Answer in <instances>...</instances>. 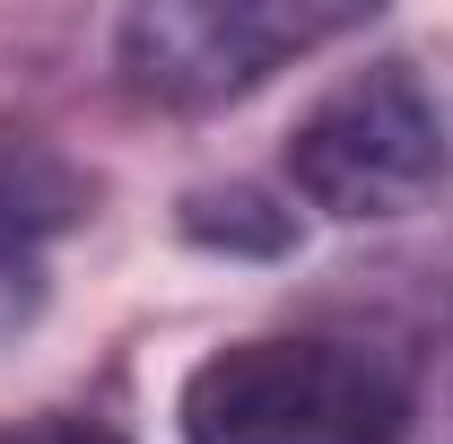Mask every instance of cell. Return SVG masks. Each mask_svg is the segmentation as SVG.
I'll return each instance as SVG.
<instances>
[{"instance_id":"1","label":"cell","mask_w":453,"mask_h":444,"mask_svg":"<svg viewBox=\"0 0 453 444\" xmlns=\"http://www.w3.org/2000/svg\"><path fill=\"white\" fill-rule=\"evenodd\" d=\"M174 427L183 444H410L418 384L393 348L280 332L210 348L183 375Z\"/></svg>"},{"instance_id":"2","label":"cell","mask_w":453,"mask_h":444,"mask_svg":"<svg viewBox=\"0 0 453 444\" xmlns=\"http://www.w3.org/2000/svg\"><path fill=\"white\" fill-rule=\"evenodd\" d=\"M288 183L323 218H410L453 183V122L410 61H366L288 131Z\"/></svg>"},{"instance_id":"3","label":"cell","mask_w":453,"mask_h":444,"mask_svg":"<svg viewBox=\"0 0 453 444\" xmlns=\"http://www.w3.org/2000/svg\"><path fill=\"white\" fill-rule=\"evenodd\" d=\"M375 27V9H314V0H149L113 27L122 79L174 113H219L280 79L288 61Z\"/></svg>"},{"instance_id":"4","label":"cell","mask_w":453,"mask_h":444,"mask_svg":"<svg viewBox=\"0 0 453 444\" xmlns=\"http://www.w3.org/2000/svg\"><path fill=\"white\" fill-rule=\"evenodd\" d=\"M88 210V174L61 166L44 140H0V340L44 305V244Z\"/></svg>"},{"instance_id":"5","label":"cell","mask_w":453,"mask_h":444,"mask_svg":"<svg viewBox=\"0 0 453 444\" xmlns=\"http://www.w3.org/2000/svg\"><path fill=\"white\" fill-rule=\"evenodd\" d=\"M174 226H183L192 244H210V253H253V262H271V253L296 244V210H280V201H271V192H253V183L183 192Z\"/></svg>"},{"instance_id":"6","label":"cell","mask_w":453,"mask_h":444,"mask_svg":"<svg viewBox=\"0 0 453 444\" xmlns=\"http://www.w3.org/2000/svg\"><path fill=\"white\" fill-rule=\"evenodd\" d=\"M0 444H122L105 427V418H70V410H53V418H27V427H0Z\"/></svg>"}]
</instances>
